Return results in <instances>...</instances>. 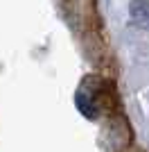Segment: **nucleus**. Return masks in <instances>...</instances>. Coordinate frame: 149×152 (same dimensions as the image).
Wrapping results in <instances>:
<instances>
[{
  "mask_svg": "<svg viewBox=\"0 0 149 152\" xmlns=\"http://www.w3.org/2000/svg\"><path fill=\"white\" fill-rule=\"evenodd\" d=\"M74 102L79 111L86 118H97L102 111H108L115 104V91L111 89V84L99 80V77H86L84 84L77 89Z\"/></svg>",
  "mask_w": 149,
  "mask_h": 152,
  "instance_id": "f257e3e1",
  "label": "nucleus"
},
{
  "mask_svg": "<svg viewBox=\"0 0 149 152\" xmlns=\"http://www.w3.org/2000/svg\"><path fill=\"white\" fill-rule=\"evenodd\" d=\"M129 14H131V18L136 20V23H140V25H147V18H149L147 0H131Z\"/></svg>",
  "mask_w": 149,
  "mask_h": 152,
  "instance_id": "f03ea898",
  "label": "nucleus"
}]
</instances>
